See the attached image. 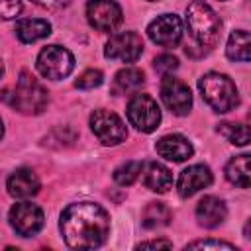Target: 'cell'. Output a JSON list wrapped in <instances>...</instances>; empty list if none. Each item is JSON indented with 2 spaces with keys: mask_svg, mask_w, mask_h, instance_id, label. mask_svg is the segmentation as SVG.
I'll return each instance as SVG.
<instances>
[{
  "mask_svg": "<svg viewBox=\"0 0 251 251\" xmlns=\"http://www.w3.org/2000/svg\"><path fill=\"white\" fill-rule=\"evenodd\" d=\"M61 233L73 249H94L104 245L110 235V218L94 202H76L61 214Z\"/></svg>",
  "mask_w": 251,
  "mask_h": 251,
  "instance_id": "obj_1",
  "label": "cell"
},
{
  "mask_svg": "<svg viewBox=\"0 0 251 251\" xmlns=\"http://www.w3.org/2000/svg\"><path fill=\"white\" fill-rule=\"evenodd\" d=\"M2 100L22 114L35 116V114H41L45 110L49 96H47V90L29 73L22 71L16 86L6 88L2 92Z\"/></svg>",
  "mask_w": 251,
  "mask_h": 251,
  "instance_id": "obj_2",
  "label": "cell"
},
{
  "mask_svg": "<svg viewBox=\"0 0 251 251\" xmlns=\"http://www.w3.org/2000/svg\"><path fill=\"white\" fill-rule=\"evenodd\" d=\"M186 24H188L190 35L196 39V43L202 49L204 47L206 49H212L218 43L222 22H220V16L206 2L194 0L186 8Z\"/></svg>",
  "mask_w": 251,
  "mask_h": 251,
  "instance_id": "obj_3",
  "label": "cell"
},
{
  "mask_svg": "<svg viewBox=\"0 0 251 251\" xmlns=\"http://www.w3.org/2000/svg\"><path fill=\"white\" fill-rule=\"evenodd\" d=\"M198 88H200L204 102L218 114H226V112L233 110L239 102L237 88L227 75L206 73L198 80Z\"/></svg>",
  "mask_w": 251,
  "mask_h": 251,
  "instance_id": "obj_4",
  "label": "cell"
},
{
  "mask_svg": "<svg viewBox=\"0 0 251 251\" xmlns=\"http://www.w3.org/2000/svg\"><path fill=\"white\" fill-rule=\"evenodd\" d=\"M37 71L49 80H61L69 76L75 69V57L69 49L61 45H47L37 55Z\"/></svg>",
  "mask_w": 251,
  "mask_h": 251,
  "instance_id": "obj_5",
  "label": "cell"
},
{
  "mask_svg": "<svg viewBox=\"0 0 251 251\" xmlns=\"http://www.w3.org/2000/svg\"><path fill=\"white\" fill-rule=\"evenodd\" d=\"M127 122L143 133H151L157 129L161 122V110L157 102L149 94H133L131 100L127 102Z\"/></svg>",
  "mask_w": 251,
  "mask_h": 251,
  "instance_id": "obj_6",
  "label": "cell"
},
{
  "mask_svg": "<svg viewBox=\"0 0 251 251\" xmlns=\"http://www.w3.org/2000/svg\"><path fill=\"white\" fill-rule=\"evenodd\" d=\"M90 129L102 145H118L126 139L127 129L122 118L110 110H94L90 114Z\"/></svg>",
  "mask_w": 251,
  "mask_h": 251,
  "instance_id": "obj_7",
  "label": "cell"
},
{
  "mask_svg": "<svg viewBox=\"0 0 251 251\" xmlns=\"http://www.w3.org/2000/svg\"><path fill=\"white\" fill-rule=\"evenodd\" d=\"M45 224V216L37 204L31 202H18L10 210V226L22 237L35 235Z\"/></svg>",
  "mask_w": 251,
  "mask_h": 251,
  "instance_id": "obj_8",
  "label": "cell"
},
{
  "mask_svg": "<svg viewBox=\"0 0 251 251\" xmlns=\"http://www.w3.org/2000/svg\"><path fill=\"white\" fill-rule=\"evenodd\" d=\"M143 53V39L135 31H122L110 37L106 43L104 55L112 61H124V63H133L141 57Z\"/></svg>",
  "mask_w": 251,
  "mask_h": 251,
  "instance_id": "obj_9",
  "label": "cell"
},
{
  "mask_svg": "<svg viewBox=\"0 0 251 251\" xmlns=\"http://www.w3.org/2000/svg\"><path fill=\"white\" fill-rule=\"evenodd\" d=\"M161 100L176 116H186L192 108L190 88L180 78H175L171 75H165V78L161 80Z\"/></svg>",
  "mask_w": 251,
  "mask_h": 251,
  "instance_id": "obj_10",
  "label": "cell"
},
{
  "mask_svg": "<svg viewBox=\"0 0 251 251\" xmlns=\"http://www.w3.org/2000/svg\"><path fill=\"white\" fill-rule=\"evenodd\" d=\"M88 24L98 31H114L122 24V8L114 0H88L86 4Z\"/></svg>",
  "mask_w": 251,
  "mask_h": 251,
  "instance_id": "obj_11",
  "label": "cell"
},
{
  "mask_svg": "<svg viewBox=\"0 0 251 251\" xmlns=\"http://www.w3.org/2000/svg\"><path fill=\"white\" fill-rule=\"evenodd\" d=\"M147 35L161 47H175L182 39V22L176 14H163L147 25Z\"/></svg>",
  "mask_w": 251,
  "mask_h": 251,
  "instance_id": "obj_12",
  "label": "cell"
},
{
  "mask_svg": "<svg viewBox=\"0 0 251 251\" xmlns=\"http://www.w3.org/2000/svg\"><path fill=\"white\" fill-rule=\"evenodd\" d=\"M210 184H212L210 169L206 165H192V167H188L180 173L176 188H178V194L182 198H190L192 194H196L198 190H202Z\"/></svg>",
  "mask_w": 251,
  "mask_h": 251,
  "instance_id": "obj_13",
  "label": "cell"
},
{
  "mask_svg": "<svg viewBox=\"0 0 251 251\" xmlns=\"http://www.w3.org/2000/svg\"><path fill=\"white\" fill-rule=\"evenodd\" d=\"M157 153L167 159V161H175V163H182L186 159L192 157L194 149H192V143L180 135V133H169V135H163L157 145H155Z\"/></svg>",
  "mask_w": 251,
  "mask_h": 251,
  "instance_id": "obj_14",
  "label": "cell"
},
{
  "mask_svg": "<svg viewBox=\"0 0 251 251\" xmlns=\"http://www.w3.org/2000/svg\"><path fill=\"white\" fill-rule=\"evenodd\" d=\"M227 216V208L224 204V200L216 198V196H204L198 206H196V220L202 227H218Z\"/></svg>",
  "mask_w": 251,
  "mask_h": 251,
  "instance_id": "obj_15",
  "label": "cell"
},
{
  "mask_svg": "<svg viewBox=\"0 0 251 251\" xmlns=\"http://www.w3.org/2000/svg\"><path fill=\"white\" fill-rule=\"evenodd\" d=\"M8 192L14 198H31L39 192V178L31 169H18L8 178Z\"/></svg>",
  "mask_w": 251,
  "mask_h": 251,
  "instance_id": "obj_16",
  "label": "cell"
},
{
  "mask_svg": "<svg viewBox=\"0 0 251 251\" xmlns=\"http://www.w3.org/2000/svg\"><path fill=\"white\" fill-rule=\"evenodd\" d=\"M141 173H143V184L153 192H167L173 186L171 171L165 165L157 163V161L147 163L145 167H141Z\"/></svg>",
  "mask_w": 251,
  "mask_h": 251,
  "instance_id": "obj_17",
  "label": "cell"
},
{
  "mask_svg": "<svg viewBox=\"0 0 251 251\" xmlns=\"http://www.w3.org/2000/svg\"><path fill=\"white\" fill-rule=\"evenodd\" d=\"M51 33V24L41 18H25L16 24V35L22 43H33Z\"/></svg>",
  "mask_w": 251,
  "mask_h": 251,
  "instance_id": "obj_18",
  "label": "cell"
},
{
  "mask_svg": "<svg viewBox=\"0 0 251 251\" xmlns=\"http://www.w3.org/2000/svg\"><path fill=\"white\" fill-rule=\"evenodd\" d=\"M226 176L231 184L249 188L251 184V167H249V155H237L226 165Z\"/></svg>",
  "mask_w": 251,
  "mask_h": 251,
  "instance_id": "obj_19",
  "label": "cell"
},
{
  "mask_svg": "<svg viewBox=\"0 0 251 251\" xmlns=\"http://www.w3.org/2000/svg\"><path fill=\"white\" fill-rule=\"evenodd\" d=\"M226 55L231 61H249L251 57V39H249V31L245 29H235L231 31L227 45H226Z\"/></svg>",
  "mask_w": 251,
  "mask_h": 251,
  "instance_id": "obj_20",
  "label": "cell"
},
{
  "mask_svg": "<svg viewBox=\"0 0 251 251\" xmlns=\"http://www.w3.org/2000/svg\"><path fill=\"white\" fill-rule=\"evenodd\" d=\"M173 220V212L163 204V202H149L141 214V224L147 229H155V227H163L169 226Z\"/></svg>",
  "mask_w": 251,
  "mask_h": 251,
  "instance_id": "obj_21",
  "label": "cell"
},
{
  "mask_svg": "<svg viewBox=\"0 0 251 251\" xmlns=\"http://www.w3.org/2000/svg\"><path fill=\"white\" fill-rule=\"evenodd\" d=\"M143 82H145L143 71H139L135 67H126V69L116 73V76H114V90L118 94L135 92Z\"/></svg>",
  "mask_w": 251,
  "mask_h": 251,
  "instance_id": "obj_22",
  "label": "cell"
},
{
  "mask_svg": "<svg viewBox=\"0 0 251 251\" xmlns=\"http://www.w3.org/2000/svg\"><path fill=\"white\" fill-rule=\"evenodd\" d=\"M218 133L224 135L229 143L245 147L249 143V129L243 124H233V122H224L218 126Z\"/></svg>",
  "mask_w": 251,
  "mask_h": 251,
  "instance_id": "obj_23",
  "label": "cell"
},
{
  "mask_svg": "<svg viewBox=\"0 0 251 251\" xmlns=\"http://www.w3.org/2000/svg\"><path fill=\"white\" fill-rule=\"evenodd\" d=\"M139 173H141V163L139 161H126L124 165H120L114 171V180L120 186H129L137 180Z\"/></svg>",
  "mask_w": 251,
  "mask_h": 251,
  "instance_id": "obj_24",
  "label": "cell"
},
{
  "mask_svg": "<svg viewBox=\"0 0 251 251\" xmlns=\"http://www.w3.org/2000/svg\"><path fill=\"white\" fill-rule=\"evenodd\" d=\"M102 82H104V75H102V71H98V69H88V71H84V73L76 78L75 86L80 88V90H90V88L100 86Z\"/></svg>",
  "mask_w": 251,
  "mask_h": 251,
  "instance_id": "obj_25",
  "label": "cell"
},
{
  "mask_svg": "<svg viewBox=\"0 0 251 251\" xmlns=\"http://www.w3.org/2000/svg\"><path fill=\"white\" fill-rule=\"evenodd\" d=\"M153 67H155V71H159L161 75H171V73L178 67V59L173 57V55H169V53H165V55H159V57L153 61Z\"/></svg>",
  "mask_w": 251,
  "mask_h": 251,
  "instance_id": "obj_26",
  "label": "cell"
},
{
  "mask_svg": "<svg viewBox=\"0 0 251 251\" xmlns=\"http://www.w3.org/2000/svg\"><path fill=\"white\" fill-rule=\"evenodd\" d=\"M22 12L20 0H0V20H14Z\"/></svg>",
  "mask_w": 251,
  "mask_h": 251,
  "instance_id": "obj_27",
  "label": "cell"
},
{
  "mask_svg": "<svg viewBox=\"0 0 251 251\" xmlns=\"http://www.w3.org/2000/svg\"><path fill=\"white\" fill-rule=\"evenodd\" d=\"M186 249H227V251H237L235 245L226 243V241H216V239H204V241H192L186 245Z\"/></svg>",
  "mask_w": 251,
  "mask_h": 251,
  "instance_id": "obj_28",
  "label": "cell"
},
{
  "mask_svg": "<svg viewBox=\"0 0 251 251\" xmlns=\"http://www.w3.org/2000/svg\"><path fill=\"white\" fill-rule=\"evenodd\" d=\"M159 247H165V249H171L173 243L167 241V239H151V241H143L137 245V249H159Z\"/></svg>",
  "mask_w": 251,
  "mask_h": 251,
  "instance_id": "obj_29",
  "label": "cell"
},
{
  "mask_svg": "<svg viewBox=\"0 0 251 251\" xmlns=\"http://www.w3.org/2000/svg\"><path fill=\"white\" fill-rule=\"evenodd\" d=\"M35 4L43 6V8H51V10H57V8H63L67 6L71 0H33Z\"/></svg>",
  "mask_w": 251,
  "mask_h": 251,
  "instance_id": "obj_30",
  "label": "cell"
},
{
  "mask_svg": "<svg viewBox=\"0 0 251 251\" xmlns=\"http://www.w3.org/2000/svg\"><path fill=\"white\" fill-rule=\"evenodd\" d=\"M4 137V124H2V118H0V139Z\"/></svg>",
  "mask_w": 251,
  "mask_h": 251,
  "instance_id": "obj_31",
  "label": "cell"
},
{
  "mask_svg": "<svg viewBox=\"0 0 251 251\" xmlns=\"http://www.w3.org/2000/svg\"><path fill=\"white\" fill-rule=\"evenodd\" d=\"M2 75H4V65H2V59H0V78H2Z\"/></svg>",
  "mask_w": 251,
  "mask_h": 251,
  "instance_id": "obj_32",
  "label": "cell"
},
{
  "mask_svg": "<svg viewBox=\"0 0 251 251\" xmlns=\"http://www.w3.org/2000/svg\"><path fill=\"white\" fill-rule=\"evenodd\" d=\"M149 2H157V0H149Z\"/></svg>",
  "mask_w": 251,
  "mask_h": 251,
  "instance_id": "obj_33",
  "label": "cell"
}]
</instances>
